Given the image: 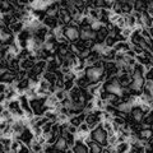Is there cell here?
<instances>
[{"label":"cell","instance_id":"cell-17","mask_svg":"<svg viewBox=\"0 0 153 153\" xmlns=\"http://www.w3.org/2000/svg\"><path fill=\"white\" fill-rule=\"evenodd\" d=\"M115 110H116V112H120V114H125V115H128L129 112H130L131 106H130V105H129L126 101H121L120 103H117L116 106H115Z\"/></svg>","mask_w":153,"mask_h":153},{"label":"cell","instance_id":"cell-20","mask_svg":"<svg viewBox=\"0 0 153 153\" xmlns=\"http://www.w3.org/2000/svg\"><path fill=\"white\" fill-rule=\"evenodd\" d=\"M9 30L12 31L13 35H14V33H16V35H18V33L21 32V31L25 30V23H23L22 21H16V22H13L12 25L9 26Z\"/></svg>","mask_w":153,"mask_h":153},{"label":"cell","instance_id":"cell-21","mask_svg":"<svg viewBox=\"0 0 153 153\" xmlns=\"http://www.w3.org/2000/svg\"><path fill=\"white\" fill-rule=\"evenodd\" d=\"M42 25L47 27L49 30H52L54 27L59 25V21H57V18H55V17H45V19L42 21Z\"/></svg>","mask_w":153,"mask_h":153},{"label":"cell","instance_id":"cell-49","mask_svg":"<svg viewBox=\"0 0 153 153\" xmlns=\"http://www.w3.org/2000/svg\"><path fill=\"white\" fill-rule=\"evenodd\" d=\"M102 153H110L107 149H106V148H103V151H102Z\"/></svg>","mask_w":153,"mask_h":153},{"label":"cell","instance_id":"cell-30","mask_svg":"<svg viewBox=\"0 0 153 153\" xmlns=\"http://www.w3.org/2000/svg\"><path fill=\"white\" fill-rule=\"evenodd\" d=\"M93 102H94V110H98V111H103L105 105H106V102H105L103 100H101L100 97H94V98H93Z\"/></svg>","mask_w":153,"mask_h":153},{"label":"cell","instance_id":"cell-36","mask_svg":"<svg viewBox=\"0 0 153 153\" xmlns=\"http://www.w3.org/2000/svg\"><path fill=\"white\" fill-rule=\"evenodd\" d=\"M112 123L116 124L117 126H124L126 124V120L121 116H119V115H114V119H112Z\"/></svg>","mask_w":153,"mask_h":153},{"label":"cell","instance_id":"cell-45","mask_svg":"<svg viewBox=\"0 0 153 153\" xmlns=\"http://www.w3.org/2000/svg\"><path fill=\"white\" fill-rule=\"evenodd\" d=\"M68 131H69L70 134H76V126L70 125V124L68 123Z\"/></svg>","mask_w":153,"mask_h":153},{"label":"cell","instance_id":"cell-29","mask_svg":"<svg viewBox=\"0 0 153 153\" xmlns=\"http://www.w3.org/2000/svg\"><path fill=\"white\" fill-rule=\"evenodd\" d=\"M25 94L27 96L28 98H33V97H37V85H33V84H31L30 87H28V88L26 89Z\"/></svg>","mask_w":153,"mask_h":153},{"label":"cell","instance_id":"cell-37","mask_svg":"<svg viewBox=\"0 0 153 153\" xmlns=\"http://www.w3.org/2000/svg\"><path fill=\"white\" fill-rule=\"evenodd\" d=\"M114 26L116 27V28H119V30H121V28L125 27V19H124V16H123V14L117 18V21L115 22V25H114Z\"/></svg>","mask_w":153,"mask_h":153},{"label":"cell","instance_id":"cell-41","mask_svg":"<svg viewBox=\"0 0 153 153\" xmlns=\"http://www.w3.org/2000/svg\"><path fill=\"white\" fill-rule=\"evenodd\" d=\"M130 49H131L134 52H135V56H137V55H142V54H143V51H144L140 46H138V45H131Z\"/></svg>","mask_w":153,"mask_h":153},{"label":"cell","instance_id":"cell-8","mask_svg":"<svg viewBox=\"0 0 153 153\" xmlns=\"http://www.w3.org/2000/svg\"><path fill=\"white\" fill-rule=\"evenodd\" d=\"M16 75H17V73L14 74L10 70H3L1 74H0V83H4V84L16 83V79H17Z\"/></svg>","mask_w":153,"mask_h":153},{"label":"cell","instance_id":"cell-52","mask_svg":"<svg viewBox=\"0 0 153 153\" xmlns=\"http://www.w3.org/2000/svg\"><path fill=\"white\" fill-rule=\"evenodd\" d=\"M1 7H3V4H1V1H0V10H1Z\"/></svg>","mask_w":153,"mask_h":153},{"label":"cell","instance_id":"cell-43","mask_svg":"<svg viewBox=\"0 0 153 153\" xmlns=\"http://www.w3.org/2000/svg\"><path fill=\"white\" fill-rule=\"evenodd\" d=\"M17 153H31V151H30V148H28L27 146L22 144V146H21V148L18 149V152H17Z\"/></svg>","mask_w":153,"mask_h":153},{"label":"cell","instance_id":"cell-55","mask_svg":"<svg viewBox=\"0 0 153 153\" xmlns=\"http://www.w3.org/2000/svg\"><path fill=\"white\" fill-rule=\"evenodd\" d=\"M0 137H1V134H0Z\"/></svg>","mask_w":153,"mask_h":153},{"label":"cell","instance_id":"cell-12","mask_svg":"<svg viewBox=\"0 0 153 153\" xmlns=\"http://www.w3.org/2000/svg\"><path fill=\"white\" fill-rule=\"evenodd\" d=\"M102 89V82H97V83H91L85 91H87V93L91 96V97H97L100 91Z\"/></svg>","mask_w":153,"mask_h":153},{"label":"cell","instance_id":"cell-54","mask_svg":"<svg viewBox=\"0 0 153 153\" xmlns=\"http://www.w3.org/2000/svg\"><path fill=\"white\" fill-rule=\"evenodd\" d=\"M1 121H3V119H1V117H0V124H1Z\"/></svg>","mask_w":153,"mask_h":153},{"label":"cell","instance_id":"cell-15","mask_svg":"<svg viewBox=\"0 0 153 153\" xmlns=\"http://www.w3.org/2000/svg\"><path fill=\"white\" fill-rule=\"evenodd\" d=\"M54 148H56V149H59V151H61V152H65L66 149H69V146H68V143H66V140L64 139L63 137H57V139H56V142L54 143Z\"/></svg>","mask_w":153,"mask_h":153},{"label":"cell","instance_id":"cell-13","mask_svg":"<svg viewBox=\"0 0 153 153\" xmlns=\"http://www.w3.org/2000/svg\"><path fill=\"white\" fill-rule=\"evenodd\" d=\"M84 119H85V112L83 111V112H80V114H78V115L70 116V117H69V120H68V123L70 124V125H74V126L78 128L80 124L84 121Z\"/></svg>","mask_w":153,"mask_h":153},{"label":"cell","instance_id":"cell-10","mask_svg":"<svg viewBox=\"0 0 153 153\" xmlns=\"http://www.w3.org/2000/svg\"><path fill=\"white\" fill-rule=\"evenodd\" d=\"M131 47V44L129 41H117L114 45L112 49L116 51V54H125V52Z\"/></svg>","mask_w":153,"mask_h":153},{"label":"cell","instance_id":"cell-19","mask_svg":"<svg viewBox=\"0 0 153 153\" xmlns=\"http://www.w3.org/2000/svg\"><path fill=\"white\" fill-rule=\"evenodd\" d=\"M124 19H125V27H129L134 30L137 28V18L133 16V14H123Z\"/></svg>","mask_w":153,"mask_h":153},{"label":"cell","instance_id":"cell-33","mask_svg":"<svg viewBox=\"0 0 153 153\" xmlns=\"http://www.w3.org/2000/svg\"><path fill=\"white\" fill-rule=\"evenodd\" d=\"M106 4H107V0H93L92 8H96V9H106Z\"/></svg>","mask_w":153,"mask_h":153},{"label":"cell","instance_id":"cell-44","mask_svg":"<svg viewBox=\"0 0 153 153\" xmlns=\"http://www.w3.org/2000/svg\"><path fill=\"white\" fill-rule=\"evenodd\" d=\"M124 56L125 57H135V52H134L131 49H129L125 54H124Z\"/></svg>","mask_w":153,"mask_h":153},{"label":"cell","instance_id":"cell-51","mask_svg":"<svg viewBox=\"0 0 153 153\" xmlns=\"http://www.w3.org/2000/svg\"><path fill=\"white\" fill-rule=\"evenodd\" d=\"M123 1H128V3H131V1H134V0H123Z\"/></svg>","mask_w":153,"mask_h":153},{"label":"cell","instance_id":"cell-7","mask_svg":"<svg viewBox=\"0 0 153 153\" xmlns=\"http://www.w3.org/2000/svg\"><path fill=\"white\" fill-rule=\"evenodd\" d=\"M33 138H35V137H33V134H32L31 128H30V126H26V128L22 130V133L18 135L17 139L21 140L22 144H25V146L28 147V146L31 144V142L33 140Z\"/></svg>","mask_w":153,"mask_h":153},{"label":"cell","instance_id":"cell-50","mask_svg":"<svg viewBox=\"0 0 153 153\" xmlns=\"http://www.w3.org/2000/svg\"><path fill=\"white\" fill-rule=\"evenodd\" d=\"M65 153H73V152H71V149L69 148V149H66V151H65Z\"/></svg>","mask_w":153,"mask_h":153},{"label":"cell","instance_id":"cell-46","mask_svg":"<svg viewBox=\"0 0 153 153\" xmlns=\"http://www.w3.org/2000/svg\"><path fill=\"white\" fill-rule=\"evenodd\" d=\"M35 139L37 140V143H40L41 146H45L46 144V140H45V138L42 137V135H40V137H37V138H35Z\"/></svg>","mask_w":153,"mask_h":153},{"label":"cell","instance_id":"cell-1","mask_svg":"<svg viewBox=\"0 0 153 153\" xmlns=\"http://www.w3.org/2000/svg\"><path fill=\"white\" fill-rule=\"evenodd\" d=\"M84 75L88 78L91 83H97V82H105V68H103V61L98 60L97 63L88 66L84 69Z\"/></svg>","mask_w":153,"mask_h":153},{"label":"cell","instance_id":"cell-4","mask_svg":"<svg viewBox=\"0 0 153 153\" xmlns=\"http://www.w3.org/2000/svg\"><path fill=\"white\" fill-rule=\"evenodd\" d=\"M89 137H91V139H92V142L98 143V144H101L102 147H107V142H106L107 137H106L105 130L101 128V123L89 131Z\"/></svg>","mask_w":153,"mask_h":153},{"label":"cell","instance_id":"cell-42","mask_svg":"<svg viewBox=\"0 0 153 153\" xmlns=\"http://www.w3.org/2000/svg\"><path fill=\"white\" fill-rule=\"evenodd\" d=\"M57 137H59V135H55V134H52V135L49 138V139L46 140V144H47V146H54V143L56 142Z\"/></svg>","mask_w":153,"mask_h":153},{"label":"cell","instance_id":"cell-25","mask_svg":"<svg viewBox=\"0 0 153 153\" xmlns=\"http://www.w3.org/2000/svg\"><path fill=\"white\" fill-rule=\"evenodd\" d=\"M8 51H9V52H12L13 55L18 56V55H19V52L22 51V49H21V46H19L18 42H17V41H14V42H12V44L8 46Z\"/></svg>","mask_w":153,"mask_h":153},{"label":"cell","instance_id":"cell-53","mask_svg":"<svg viewBox=\"0 0 153 153\" xmlns=\"http://www.w3.org/2000/svg\"><path fill=\"white\" fill-rule=\"evenodd\" d=\"M1 16H3V13H1V12H0V19H1Z\"/></svg>","mask_w":153,"mask_h":153},{"label":"cell","instance_id":"cell-28","mask_svg":"<svg viewBox=\"0 0 153 153\" xmlns=\"http://www.w3.org/2000/svg\"><path fill=\"white\" fill-rule=\"evenodd\" d=\"M129 143L128 142H123V143H117L115 146V149H116V153H128L129 149Z\"/></svg>","mask_w":153,"mask_h":153},{"label":"cell","instance_id":"cell-47","mask_svg":"<svg viewBox=\"0 0 153 153\" xmlns=\"http://www.w3.org/2000/svg\"><path fill=\"white\" fill-rule=\"evenodd\" d=\"M5 88H7V84L0 83V94H1V93H5Z\"/></svg>","mask_w":153,"mask_h":153},{"label":"cell","instance_id":"cell-23","mask_svg":"<svg viewBox=\"0 0 153 153\" xmlns=\"http://www.w3.org/2000/svg\"><path fill=\"white\" fill-rule=\"evenodd\" d=\"M139 139H143V140L152 139V129L151 128H143L139 131Z\"/></svg>","mask_w":153,"mask_h":153},{"label":"cell","instance_id":"cell-6","mask_svg":"<svg viewBox=\"0 0 153 153\" xmlns=\"http://www.w3.org/2000/svg\"><path fill=\"white\" fill-rule=\"evenodd\" d=\"M16 41L12 31L9 30V27H1L0 28V42L4 45H10L12 42Z\"/></svg>","mask_w":153,"mask_h":153},{"label":"cell","instance_id":"cell-3","mask_svg":"<svg viewBox=\"0 0 153 153\" xmlns=\"http://www.w3.org/2000/svg\"><path fill=\"white\" fill-rule=\"evenodd\" d=\"M102 89H105L110 94L119 96V97H120L124 88L121 87L120 84H119L117 79H116V75H115V76H112V78L107 79L106 82H102Z\"/></svg>","mask_w":153,"mask_h":153},{"label":"cell","instance_id":"cell-40","mask_svg":"<svg viewBox=\"0 0 153 153\" xmlns=\"http://www.w3.org/2000/svg\"><path fill=\"white\" fill-rule=\"evenodd\" d=\"M143 78H144V80H152V78H153V69L144 70V73H143Z\"/></svg>","mask_w":153,"mask_h":153},{"label":"cell","instance_id":"cell-16","mask_svg":"<svg viewBox=\"0 0 153 153\" xmlns=\"http://www.w3.org/2000/svg\"><path fill=\"white\" fill-rule=\"evenodd\" d=\"M36 61H32L31 59H22L19 60V70H25V71H28L33 68V65H35Z\"/></svg>","mask_w":153,"mask_h":153},{"label":"cell","instance_id":"cell-5","mask_svg":"<svg viewBox=\"0 0 153 153\" xmlns=\"http://www.w3.org/2000/svg\"><path fill=\"white\" fill-rule=\"evenodd\" d=\"M63 36L66 38L68 42H76L79 40V28L73 25H69L68 27H64Z\"/></svg>","mask_w":153,"mask_h":153},{"label":"cell","instance_id":"cell-39","mask_svg":"<svg viewBox=\"0 0 153 153\" xmlns=\"http://www.w3.org/2000/svg\"><path fill=\"white\" fill-rule=\"evenodd\" d=\"M116 139H117V135H116V134H112V135L107 137V139H106L107 146H116V143H117Z\"/></svg>","mask_w":153,"mask_h":153},{"label":"cell","instance_id":"cell-22","mask_svg":"<svg viewBox=\"0 0 153 153\" xmlns=\"http://www.w3.org/2000/svg\"><path fill=\"white\" fill-rule=\"evenodd\" d=\"M87 147H88V153H102V151H103V147L101 144L92 142V140L88 143Z\"/></svg>","mask_w":153,"mask_h":153},{"label":"cell","instance_id":"cell-11","mask_svg":"<svg viewBox=\"0 0 153 153\" xmlns=\"http://www.w3.org/2000/svg\"><path fill=\"white\" fill-rule=\"evenodd\" d=\"M129 114L131 115V120H133L134 123H137V124H140L143 116H144V112L142 111L139 106H133Z\"/></svg>","mask_w":153,"mask_h":153},{"label":"cell","instance_id":"cell-18","mask_svg":"<svg viewBox=\"0 0 153 153\" xmlns=\"http://www.w3.org/2000/svg\"><path fill=\"white\" fill-rule=\"evenodd\" d=\"M73 153H88V147L87 144H84L82 142H76L75 140V144L70 148Z\"/></svg>","mask_w":153,"mask_h":153},{"label":"cell","instance_id":"cell-35","mask_svg":"<svg viewBox=\"0 0 153 153\" xmlns=\"http://www.w3.org/2000/svg\"><path fill=\"white\" fill-rule=\"evenodd\" d=\"M54 96L56 97L57 101L61 102V101H63V100L66 97V96H68V92H65L64 89H56V91H55V93H54Z\"/></svg>","mask_w":153,"mask_h":153},{"label":"cell","instance_id":"cell-2","mask_svg":"<svg viewBox=\"0 0 153 153\" xmlns=\"http://www.w3.org/2000/svg\"><path fill=\"white\" fill-rule=\"evenodd\" d=\"M46 98L47 97H40V96L30 98V107L35 116H42V115L47 111Z\"/></svg>","mask_w":153,"mask_h":153},{"label":"cell","instance_id":"cell-24","mask_svg":"<svg viewBox=\"0 0 153 153\" xmlns=\"http://www.w3.org/2000/svg\"><path fill=\"white\" fill-rule=\"evenodd\" d=\"M87 17H88L92 22H93V21L98 22V19H100V9L89 8V9H88V14H87Z\"/></svg>","mask_w":153,"mask_h":153},{"label":"cell","instance_id":"cell-14","mask_svg":"<svg viewBox=\"0 0 153 153\" xmlns=\"http://www.w3.org/2000/svg\"><path fill=\"white\" fill-rule=\"evenodd\" d=\"M116 79H117L119 84H120L123 88H128L129 84H130V82H131V76L129 74H117Z\"/></svg>","mask_w":153,"mask_h":153},{"label":"cell","instance_id":"cell-26","mask_svg":"<svg viewBox=\"0 0 153 153\" xmlns=\"http://www.w3.org/2000/svg\"><path fill=\"white\" fill-rule=\"evenodd\" d=\"M152 111L151 112H147L144 114V116L142 119V124H143V128H152Z\"/></svg>","mask_w":153,"mask_h":153},{"label":"cell","instance_id":"cell-48","mask_svg":"<svg viewBox=\"0 0 153 153\" xmlns=\"http://www.w3.org/2000/svg\"><path fill=\"white\" fill-rule=\"evenodd\" d=\"M3 110H4V106L1 103H0V115H1V112H3Z\"/></svg>","mask_w":153,"mask_h":153},{"label":"cell","instance_id":"cell-32","mask_svg":"<svg viewBox=\"0 0 153 153\" xmlns=\"http://www.w3.org/2000/svg\"><path fill=\"white\" fill-rule=\"evenodd\" d=\"M89 131H91L89 125L85 121H83L78 128H76V133H80V134H89Z\"/></svg>","mask_w":153,"mask_h":153},{"label":"cell","instance_id":"cell-27","mask_svg":"<svg viewBox=\"0 0 153 153\" xmlns=\"http://www.w3.org/2000/svg\"><path fill=\"white\" fill-rule=\"evenodd\" d=\"M116 42H117V40H116V36L112 35V33H108L107 37L105 38V42H103V44L106 45L107 47H110V49H112L114 45L116 44Z\"/></svg>","mask_w":153,"mask_h":153},{"label":"cell","instance_id":"cell-38","mask_svg":"<svg viewBox=\"0 0 153 153\" xmlns=\"http://www.w3.org/2000/svg\"><path fill=\"white\" fill-rule=\"evenodd\" d=\"M30 128H31L32 134H33V137H35V138L40 137V135H42V128H40V126H36V125L30 126Z\"/></svg>","mask_w":153,"mask_h":153},{"label":"cell","instance_id":"cell-31","mask_svg":"<svg viewBox=\"0 0 153 153\" xmlns=\"http://www.w3.org/2000/svg\"><path fill=\"white\" fill-rule=\"evenodd\" d=\"M63 32H64V27L60 26V25H57L56 27H54V28L51 30V35L54 36L55 38H57V37L63 36Z\"/></svg>","mask_w":153,"mask_h":153},{"label":"cell","instance_id":"cell-9","mask_svg":"<svg viewBox=\"0 0 153 153\" xmlns=\"http://www.w3.org/2000/svg\"><path fill=\"white\" fill-rule=\"evenodd\" d=\"M96 38V32H93L89 27H84L79 30V40L87 41V40H93Z\"/></svg>","mask_w":153,"mask_h":153},{"label":"cell","instance_id":"cell-34","mask_svg":"<svg viewBox=\"0 0 153 153\" xmlns=\"http://www.w3.org/2000/svg\"><path fill=\"white\" fill-rule=\"evenodd\" d=\"M64 139L66 140V143H68V146L71 148L74 144H75V134H70L69 131L65 134V137H64Z\"/></svg>","mask_w":153,"mask_h":153}]
</instances>
